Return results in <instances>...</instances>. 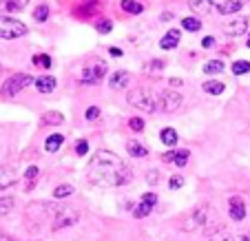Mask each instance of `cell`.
Wrapping results in <instances>:
<instances>
[{"instance_id": "1", "label": "cell", "mask_w": 250, "mask_h": 241, "mask_svg": "<svg viewBox=\"0 0 250 241\" xmlns=\"http://www.w3.org/2000/svg\"><path fill=\"white\" fill-rule=\"evenodd\" d=\"M89 181L100 188H120V186L131 184L133 170L128 164H124V160L120 155H115L113 151H98L89 160Z\"/></svg>"}, {"instance_id": "2", "label": "cell", "mask_w": 250, "mask_h": 241, "mask_svg": "<svg viewBox=\"0 0 250 241\" xmlns=\"http://www.w3.org/2000/svg\"><path fill=\"white\" fill-rule=\"evenodd\" d=\"M126 102L133 109L142 111V113H155L157 111V93L151 89H144V86H137V89L128 91Z\"/></svg>"}, {"instance_id": "3", "label": "cell", "mask_w": 250, "mask_h": 241, "mask_svg": "<svg viewBox=\"0 0 250 241\" xmlns=\"http://www.w3.org/2000/svg\"><path fill=\"white\" fill-rule=\"evenodd\" d=\"M58 208L60 206H56V203L51 201H38V203H29V208H27V221L31 223V228H40V223H51L53 217H56Z\"/></svg>"}, {"instance_id": "4", "label": "cell", "mask_w": 250, "mask_h": 241, "mask_svg": "<svg viewBox=\"0 0 250 241\" xmlns=\"http://www.w3.org/2000/svg\"><path fill=\"white\" fill-rule=\"evenodd\" d=\"M29 84H36V78L33 76H29V73H14V76H9L5 80L2 89H0V95L2 98H14L20 91L27 89Z\"/></svg>"}, {"instance_id": "5", "label": "cell", "mask_w": 250, "mask_h": 241, "mask_svg": "<svg viewBox=\"0 0 250 241\" xmlns=\"http://www.w3.org/2000/svg\"><path fill=\"white\" fill-rule=\"evenodd\" d=\"M27 24L20 20L11 18V16H0V38L2 40H16L27 36Z\"/></svg>"}, {"instance_id": "6", "label": "cell", "mask_w": 250, "mask_h": 241, "mask_svg": "<svg viewBox=\"0 0 250 241\" xmlns=\"http://www.w3.org/2000/svg\"><path fill=\"white\" fill-rule=\"evenodd\" d=\"M182 104H184V98H182L177 91L166 89V91L157 93V109H160L162 113H175V111L182 109Z\"/></svg>"}, {"instance_id": "7", "label": "cell", "mask_w": 250, "mask_h": 241, "mask_svg": "<svg viewBox=\"0 0 250 241\" xmlns=\"http://www.w3.org/2000/svg\"><path fill=\"white\" fill-rule=\"evenodd\" d=\"M78 219H80V213H78L76 208L60 206L58 213H56V217H53V221H51V232H60V230H64V228L76 226Z\"/></svg>"}, {"instance_id": "8", "label": "cell", "mask_w": 250, "mask_h": 241, "mask_svg": "<svg viewBox=\"0 0 250 241\" xmlns=\"http://www.w3.org/2000/svg\"><path fill=\"white\" fill-rule=\"evenodd\" d=\"M104 78H106V64H104V62H95L93 66H84V69H82L78 82L84 86H95V84H100Z\"/></svg>"}, {"instance_id": "9", "label": "cell", "mask_w": 250, "mask_h": 241, "mask_svg": "<svg viewBox=\"0 0 250 241\" xmlns=\"http://www.w3.org/2000/svg\"><path fill=\"white\" fill-rule=\"evenodd\" d=\"M208 206H197V208L193 210V213L188 215V217L182 221V230H186V232H190V230H195V228H206L208 226Z\"/></svg>"}, {"instance_id": "10", "label": "cell", "mask_w": 250, "mask_h": 241, "mask_svg": "<svg viewBox=\"0 0 250 241\" xmlns=\"http://www.w3.org/2000/svg\"><path fill=\"white\" fill-rule=\"evenodd\" d=\"M157 201H160V197H157V193H144L140 197V201L135 203V208H133V217L135 219H144L148 217V215L153 213V208L157 206Z\"/></svg>"}, {"instance_id": "11", "label": "cell", "mask_w": 250, "mask_h": 241, "mask_svg": "<svg viewBox=\"0 0 250 241\" xmlns=\"http://www.w3.org/2000/svg\"><path fill=\"white\" fill-rule=\"evenodd\" d=\"M228 215H230L232 221H244L246 215H248V208H246V201L239 197V195H232L228 199Z\"/></svg>"}, {"instance_id": "12", "label": "cell", "mask_w": 250, "mask_h": 241, "mask_svg": "<svg viewBox=\"0 0 250 241\" xmlns=\"http://www.w3.org/2000/svg\"><path fill=\"white\" fill-rule=\"evenodd\" d=\"M224 0H188V7L193 14H210L217 11Z\"/></svg>"}, {"instance_id": "13", "label": "cell", "mask_w": 250, "mask_h": 241, "mask_svg": "<svg viewBox=\"0 0 250 241\" xmlns=\"http://www.w3.org/2000/svg\"><path fill=\"white\" fill-rule=\"evenodd\" d=\"M248 31V18L246 16H237V18H232L230 22L224 27V33L226 36H232V38H237V36H241V33Z\"/></svg>"}, {"instance_id": "14", "label": "cell", "mask_w": 250, "mask_h": 241, "mask_svg": "<svg viewBox=\"0 0 250 241\" xmlns=\"http://www.w3.org/2000/svg\"><path fill=\"white\" fill-rule=\"evenodd\" d=\"M180 40H182V31H177V29H168V31L160 38V49H164V51H173V49L180 47Z\"/></svg>"}, {"instance_id": "15", "label": "cell", "mask_w": 250, "mask_h": 241, "mask_svg": "<svg viewBox=\"0 0 250 241\" xmlns=\"http://www.w3.org/2000/svg\"><path fill=\"white\" fill-rule=\"evenodd\" d=\"M18 184V173L11 166H0V190H7Z\"/></svg>"}, {"instance_id": "16", "label": "cell", "mask_w": 250, "mask_h": 241, "mask_svg": "<svg viewBox=\"0 0 250 241\" xmlns=\"http://www.w3.org/2000/svg\"><path fill=\"white\" fill-rule=\"evenodd\" d=\"M128 82H131V73L124 71V69H120V71H115V73H111L109 76V86L111 89H115V91L126 89Z\"/></svg>"}, {"instance_id": "17", "label": "cell", "mask_w": 250, "mask_h": 241, "mask_svg": "<svg viewBox=\"0 0 250 241\" xmlns=\"http://www.w3.org/2000/svg\"><path fill=\"white\" fill-rule=\"evenodd\" d=\"M29 0H0V14H16V11H22L27 7Z\"/></svg>"}, {"instance_id": "18", "label": "cell", "mask_w": 250, "mask_h": 241, "mask_svg": "<svg viewBox=\"0 0 250 241\" xmlns=\"http://www.w3.org/2000/svg\"><path fill=\"white\" fill-rule=\"evenodd\" d=\"M56 86H58V80L53 76H40V78H36V89L40 91V93H53L56 91Z\"/></svg>"}, {"instance_id": "19", "label": "cell", "mask_w": 250, "mask_h": 241, "mask_svg": "<svg viewBox=\"0 0 250 241\" xmlns=\"http://www.w3.org/2000/svg\"><path fill=\"white\" fill-rule=\"evenodd\" d=\"M126 153L131 157H137V160H140V157L148 155V148L144 146L142 142H137V140H126Z\"/></svg>"}, {"instance_id": "20", "label": "cell", "mask_w": 250, "mask_h": 241, "mask_svg": "<svg viewBox=\"0 0 250 241\" xmlns=\"http://www.w3.org/2000/svg\"><path fill=\"white\" fill-rule=\"evenodd\" d=\"M241 7H244V2H241V0H224L222 5H219L217 14H222V16H232V14H239Z\"/></svg>"}, {"instance_id": "21", "label": "cell", "mask_w": 250, "mask_h": 241, "mask_svg": "<svg viewBox=\"0 0 250 241\" xmlns=\"http://www.w3.org/2000/svg\"><path fill=\"white\" fill-rule=\"evenodd\" d=\"M62 142H64V135L62 133H53V135H49L47 140H44V151L47 153H58L62 146Z\"/></svg>"}, {"instance_id": "22", "label": "cell", "mask_w": 250, "mask_h": 241, "mask_svg": "<svg viewBox=\"0 0 250 241\" xmlns=\"http://www.w3.org/2000/svg\"><path fill=\"white\" fill-rule=\"evenodd\" d=\"M202 89H204V93H208V95H222L224 91H226V84L212 78V80H206V82H204Z\"/></svg>"}, {"instance_id": "23", "label": "cell", "mask_w": 250, "mask_h": 241, "mask_svg": "<svg viewBox=\"0 0 250 241\" xmlns=\"http://www.w3.org/2000/svg\"><path fill=\"white\" fill-rule=\"evenodd\" d=\"M160 140H162V144H164V146H177L180 135H177V131H175V128L166 126V128H162V131H160Z\"/></svg>"}, {"instance_id": "24", "label": "cell", "mask_w": 250, "mask_h": 241, "mask_svg": "<svg viewBox=\"0 0 250 241\" xmlns=\"http://www.w3.org/2000/svg\"><path fill=\"white\" fill-rule=\"evenodd\" d=\"M120 7H122L124 14H128V16H140L142 11H144V5H142V2H137V0H122V2H120Z\"/></svg>"}, {"instance_id": "25", "label": "cell", "mask_w": 250, "mask_h": 241, "mask_svg": "<svg viewBox=\"0 0 250 241\" xmlns=\"http://www.w3.org/2000/svg\"><path fill=\"white\" fill-rule=\"evenodd\" d=\"M31 62H33V66L44 69V71L53 66V60H51V56H49V53H36V56L31 58Z\"/></svg>"}, {"instance_id": "26", "label": "cell", "mask_w": 250, "mask_h": 241, "mask_svg": "<svg viewBox=\"0 0 250 241\" xmlns=\"http://www.w3.org/2000/svg\"><path fill=\"white\" fill-rule=\"evenodd\" d=\"M182 29L190 31V33H197L199 29H202V20H199L197 16H186V18L182 20Z\"/></svg>"}, {"instance_id": "27", "label": "cell", "mask_w": 250, "mask_h": 241, "mask_svg": "<svg viewBox=\"0 0 250 241\" xmlns=\"http://www.w3.org/2000/svg\"><path fill=\"white\" fill-rule=\"evenodd\" d=\"M38 177H40V168H38V166H29V168L24 170V181H27V190H33V186H36Z\"/></svg>"}, {"instance_id": "28", "label": "cell", "mask_w": 250, "mask_h": 241, "mask_svg": "<svg viewBox=\"0 0 250 241\" xmlns=\"http://www.w3.org/2000/svg\"><path fill=\"white\" fill-rule=\"evenodd\" d=\"M224 71V62L222 60H208L206 64H204V73L206 76H217V73Z\"/></svg>"}, {"instance_id": "29", "label": "cell", "mask_w": 250, "mask_h": 241, "mask_svg": "<svg viewBox=\"0 0 250 241\" xmlns=\"http://www.w3.org/2000/svg\"><path fill=\"white\" fill-rule=\"evenodd\" d=\"M76 193V188L71 184H60L53 188V199H64V197H71V195Z\"/></svg>"}, {"instance_id": "30", "label": "cell", "mask_w": 250, "mask_h": 241, "mask_svg": "<svg viewBox=\"0 0 250 241\" xmlns=\"http://www.w3.org/2000/svg\"><path fill=\"white\" fill-rule=\"evenodd\" d=\"M230 71L235 73V76H246V73H250V62L248 60H235L230 64Z\"/></svg>"}, {"instance_id": "31", "label": "cell", "mask_w": 250, "mask_h": 241, "mask_svg": "<svg viewBox=\"0 0 250 241\" xmlns=\"http://www.w3.org/2000/svg\"><path fill=\"white\" fill-rule=\"evenodd\" d=\"M64 122V115L60 113V111H47V113L42 115V124H62Z\"/></svg>"}, {"instance_id": "32", "label": "cell", "mask_w": 250, "mask_h": 241, "mask_svg": "<svg viewBox=\"0 0 250 241\" xmlns=\"http://www.w3.org/2000/svg\"><path fill=\"white\" fill-rule=\"evenodd\" d=\"M188 157H190L188 148H180V151H175V161L173 164L177 166V168H184V166L188 164Z\"/></svg>"}, {"instance_id": "33", "label": "cell", "mask_w": 250, "mask_h": 241, "mask_svg": "<svg viewBox=\"0 0 250 241\" xmlns=\"http://www.w3.org/2000/svg\"><path fill=\"white\" fill-rule=\"evenodd\" d=\"M33 20L36 22H47L49 20V5H38L33 9Z\"/></svg>"}, {"instance_id": "34", "label": "cell", "mask_w": 250, "mask_h": 241, "mask_svg": "<svg viewBox=\"0 0 250 241\" xmlns=\"http://www.w3.org/2000/svg\"><path fill=\"white\" fill-rule=\"evenodd\" d=\"M11 208H14V199L11 197H0V217L9 215Z\"/></svg>"}, {"instance_id": "35", "label": "cell", "mask_w": 250, "mask_h": 241, "mask_svg": "<svg viewBox=\"0 0 250 241\" xmlns=\"http://www.w3.org/2000/svg\"><path fill=\"white\" fill-rule=\"evenodd\" d=\"M144 126H146V122H144L142 118H131V120H128V128H131V131H135V133H142V131H144Z\"/></svg>"}, {"instance_id": "36", "label": "cell", "mask_w": 250, "mask_h": 241, "mask_svg": "<svg viewBox=\"0 0 250 241\" xmlns=\"http://www.w3.org/2000/svg\"><path fill=\"white\" fill-rule=\"evenodd\" d=\"M95 31L98 33H111L113 31V20H100V22L95 24Z\"/></svg>"}, {"instance_id": "37", "label": "cell", "mask_w": 250, "mask_h": 241, "mask_svg": "<svg viewBox=\"0 0 250 241\" xmlns=\"http://www.w3.org/2000/svg\"><path fill=\"white\" fill-rule=\"evenodd\" d=\"M182 186H184V177L175 173V175L168 180V188H170V190H180Z\"/></svg>"}, {"instance_id": "38", "label": "cell", "mask_w": 250, "mask_h": 241, "mask_svg": "<svg viewBox=\"0 0 250 241\" xmlns=\"http://www.w3.org/2000/svg\"><path fill=\"white\" fill-rule=\"evenodd\" d=\"M76 155H80V157L89 155V142L86 140H78L76 142Z\"/></svg>"}, {"instance_id": "39", "label": "cell", "mask_w": 250, "mask_h": 241, "mask_svg": "<svg viewBox=\"0 0 250 241\" xmlns=\"http://www.w3.org/2000/svg\"><path fill=\"white\" fill-rule=\"evenodd\" d=\"M100 113H102V111H100L98 106H89V109L84 111V118L89 120V122H95V120L100 118Z\"/></svg>"}, {"instance_id": "40", "label": "cell", "mask_w": 250, "mask_h": 241, "mask_svg": "<svg viewBox=\"0 0 250 241\" xmlns=\"http://www.w3.org/2000/svg\"><path fill=\"white\" fill-rule=\"evenodd\" d=\"M164 64H166L164 60H151V62H148V71L157 73V71H162V69H164Z\"/></svg>"}, {"instance_id": "41", "label": "cell", "mask_w": 250, "mask_h": 241, "mask_svg": "<svg viewBox=\"0 0 250 241\" xmlns=\"http://www.w3.org/2000/svg\"><path fill=\"white\" fill-rule=\"evenodd\" d=\"M146 181L151 186H157V184H160V173H157V170H148V173H146Z\"/></svg>"}, {"instance_id": "42", "label": "cell", "mask_w": 250, "mask_h": 241, "mask_svg": "<svg viewBox=\"0 0 250 241\" xmlns=\"http://www.w3.org/2000/svg\"><path fill=\"white\" fill-rule=\"evenodd\" d=\"M162 161H164V164H173V161H175V151L162 153Z\"/></svg>"}, {"instance_id": "43", "label": "cell", "mask_w": 250, "mask_h": 241, "mask_svg": "<svg viewBox=\"0 0 250 241\" xmlns=\"http://www.w3.org/2000/svg\"><path fill=\"white\" fill-rule=\"evenodd\" d=\"M215 42H217V40L212 38V36H206V38L202 40V47L204 49H212V47H215Z\"/></svg>"}, {"instance_id": "44", "label": "cell", "mask_w": 250, "mask_h": 241, "mask_svg": "<svg viewBox=\"0 0 250 241\" xmlns=\"http://www.w3.org/2000/svg\"><path fill=\"white\" fill-rule=\"evenodd\" d=\"M109 53H111L113 58H122V56H124V51H122L120 47H109Z\"/></svg>"}, {"instance_id": "45", "label": "cell", "mask_w": 250, "mask_h": 241, "mask_svg": "<svg viewBox=\"0 0 250 241\" xmlns=\"http://www.w3.org/2000/svg\"><path fill=\"white\" fill-rule=\"evenodd\" d=\"M168 84H170V86H182V84H184V82H182L180 78H170V80H168Z\"/></svg>"}, {"instance_id": "46", "label": "cell", "mask_w": 250, "mask_h": 241, "mask_svg": "<svg viewBox=\"0 0 250 241\" xmlns=\"http://www.w3.org/2000/svg\"><path fill=\"white\" fill-rule=\"evenodd\" d=\"M0 241H18V239H14V237H9L7 232H0Z\"/></svg>"}, {"instance_id": "47", "label": "cell", "mask_w": 250, "mask_h": 241, "mask_svg": "<svg viewBox=\"0 0 250 241\" xmlns=\"http://www.w3.org/2000/svg\"><path fill=\"white\" fill-rule=\"evenodd\" d=\"M160 20H173V14H170V11H166L164 16H160Z\"/></svg>"}, {"instance_id": "48", "label": "cell", "mask_w": 250, "mask_h": 241, "mask_svg": "<svg viewBox=\"0 0 250 241\" xmlns=\"http://www.w3.org/2000/svg\"><path fill=\"white\" fill-rule=\"evenodd\" d=\"M246 44H248V49H250V33H248V40H246Z\"/></svg>"}, {"instance_id": "49", "label": "cell", "mask_w": 250, "mask_h": 241, "mask_svg": "<svg viewBox=\"0 0 250 241\" xmlns=\"http://www.w3.org/2000/svg\"><path fill=\"white\" fill-rule=\"evenodd\" d=\"M0 71H2V66H0Z\"/></svg>"}]
</instances>
